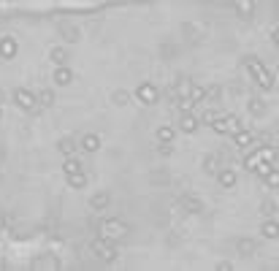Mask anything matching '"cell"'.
Listing matches in <instances>:
<instances>
[{
  "label": "cell",
  "instance_id": "1",
  "mask_svg": "<svg viewBox=\"0 0 279 271\" xmlns=\"http://www.w3.org/2000/svg\"><path fill=\"white\" fill-rule=\"evenodd\" d=\"M127 236V225L122 220H103L100 222V239H106V242H117V239Z\"/></svg>",
  "mask_w": 279,
  "mask_h": 271
},
{
  "label": "cell",
  "instance_id": "2",
  "mask_svg": "<svg viewBox=\"0 0 279 271\" xmlns=\"http://www.w3.org/2000/svg\"><path fill=\"white\" fill-rule=\"evenodd\" d=\"M90 250L98 255L100 260H114V258H117V250L106 242V239H95V242L90 244Z\"/></svg>",
  "mask_w": 279,
  "mask_h": 271
},
{
  "label": "cell",
  "instance_id": "3",
  "mask_svg": "<svg viewBox=\"0 0 279 271\" xmlns=\"http://www.w3.org/2000/svg\"><path fill=\"white\" fill-rule=\"evenodd\" d=\"M14 100H17V106H22V109H25V111H33L36 109V95H30L27 90H17V92H14Z\"/></svg>",
  "mask_w": 279,
  "mask_h": 271
},
{
  "label": "cell",
  "instance_id": "4",
  "mask_svg": "<svg viewBox=\"0 0 279 271\" xmlns=\"http://www.w3.org/2000/svg\"><path fill=\"white\" fill-rule=\"evenodd\" d=\"M138 98L144 100V103H155L157 100V90H155L152 84H141L138 87Z\"/></svg>",
  "mask_w": 279,
  "mask_h": 271
},
{
  "label": "cell",
  "instance_id": "5",
  "mask_svg": "<svg viewBox=\"0 0 279 271\" xmlns=\"http://www.w3.org/2000/svg\"><path fill=\"white\" fill-rule=\"evenodd\" d=\"M82 147L87 149V152H95V149L100 147V139H98V136H84V139H82Z\"/></svg>",
  "mask_w": 279,
  "mask_h": 271
},
{
  "label": "cell",
  "instance_id": "6",
  "mask_svg": "<svg viewBox=\"0 0 279 271\" xmlns=\"http://www.w3.org/2000/svg\"><path fill=\"white\" fill-rule=\"evenodd\" d=\"M182 204H185V209H190V212H193V214L203 212V204L198 201V198H182Z\"/></svg>",
  "mask_w": 279,
  "mask_h": 271
},
{
  "label": "cell",
  "instance_id": "7",
  "mask_svg": "<svg viewBox=\"0 0 279 271\" xmlns=\"http://www.w3.org/2000/svg\"><path fill=\"white\" fill-rule=\"evenodd\" d=\"M62 171H65V177H74V174H82L84 168L82 165H79V160H74V157H71V160L62 165Z\"/></svg>",
  "mask_w": 279,
  "mask_h": 271
},
{
  "label": "cell",
  "instance_id": "8",
  "mask_svg": "<svg viewBox=\"0 0 279 271\" xmlns=\"http://www.w3.org/2000/svg\"><path fill=\"white\" fill-rule=\"evenodd\" d=\"M182 130H185V133H195L198 130V119L195 117H185V119H182Z\"/></svg>",
  "mask_w": 279,
  "mask_h": 271
},
{
  "label": "cell",
  "instance_id": "9",
  "mask_svg": "<svg viewBox=\"0 0 279 271\" xmlns=\"http://www.w3.org/2000/svg\"><path fill=\"white\" fill-rule=\"evenodd\" d=\"M60 152H62V155H68V157H74V152H76V144H74L71 139L60 141Z\"/></svg>",
  "mask_w": 279,
  "mask_h": 271
},
{
  "label": "cell",
  "instance_id": "10",
  "mask_svg": "<svg viewBox=\"0 0 279 271\" xmlns=\"http://www.w3.org/2000/svg\"><path fill=\"white\" fill-rule=\"evenodd\" d=\"M106 206H109V195L106 193H98L92 198V209H106Z\"/></svg>",
  "mask_w": 279,
  "mask_h": 271
},
{
  "label": "cell",
  "instance_id": "11",
  "mask_svg": "<svg viewBox=\"0 0 279 271\" xmlns=\"http://www.w3.org/2000/svg\"><path fill=\"white\" fill-rule=\"evenodd\" d=\"M38 103H41V106H52V103H54V95L49 92V90H41V92H38V98H36Z\"/></svg>",
  "mask_w": 279,
  "mask_h": 271
},
{
  "label": "cell",
  "instance_id": "12",
  "mask_svg": "<svg viewBox=\"0 0 279 271\" xmlns=\"http://www.w3.org/2000/svg\"><path fill=\"white\" fill-rule=\"evenodd\" d=\"M54 82H57V84H68L71 82V71L68 68H60L57 74H54Z\"/></svg>",
  "mask_w": 279,
  "mask_h": 271
},
{
  "label": "cell",
  "instance_id": "13",
  "mask_svg": "<svg viewBox=\"0 0 279 271\" xmlns=\"http://www.w3.org/2000/svg\"><path fill=\"white\" fill-rule=\"evenodd\" d=\"M220 182H222L225 187L236 185V174H233V171H222V174H220Z\"/></svg>",
  "mask_w": 279,
  "mask_h": 271
},
{
  "label": "cell",
  "instance_id": "14",
  "mask_svg": "<svg viewBox=\"0 0 279 271\" xmlns=\"http://www.w3.org/2000/svg\"><path fill=\"white\" fill-rule=\"evenodd\" d=\"M0 52H3V57H11V54H14V41H11V38H6V41L0 44Z\"/></svg>",
  "mask_w": 279,
  "mask_h": 271
},
{
  "label": "cell",
  "instance_id": "15",
  "mask_svg": "<svg viewBox=\"0 0 279 271\" xmlns=\"http://www.w3.org/2000/svg\"><path fill=\"white\" fill-rule=\"evenodd\" d=\"M157 139L160 141H173V130L171 127H160V130H157Z\"/></svg>",
  "mask_w": 279,
  "mask_h": 271
},
{
  "label": "cell",
  "instance_id": "16",
  "mask_svg": "<svg viewBox=\"0 0 279 271\" xmlns=\"http://www.w3.org/2000/svg\"><path fill=\"white\" fill-rule=\"evenodd\" d=\"M263 233H266L268 239H274L276 236V222H266V225H263Z\"/></svg>",
  "mask_w": 279,
  "mask_h": 271
},
{
  "label": "cell",
  "instance_id": "17",
  "mask_svg": "<svg viewBox=\"0 0 279 271\" xmlns=\"http://www.w3.org/2000/svg\"><path fill=\"white\" fill-rule=\"evenodd\" d=\"M250 111H252V114H263V111H266V106H263V100H252V103H250Z\"/></svg>",
  "mask_w": 279,
  "mask_h": 271
},
{
  "label": "cell",
  "instance_id": "18",
  "mask_svg": "<svg viewBox=\"0 0 279 271\" xmlns=\"http://www.w3.org/2000/svg\"><path fill=\"white\" fill-rule=\"evenodd\" d=\"M217 117H220V111L209 109V111H206V114H203V122H214V119H217Z\"/></svg>",
  "mask_w": 279,
  "mask_h": 271
},
{
  "label": "cell",
  "instance_id": "19",
  "mask_svg": "<svg viewBox=\"0 0 279 271\" xmlns=\"http://www.w3.org/2000/svg\"><path fill=\"white\" fill-rule=\"evenodd\" d=\"M52 57H54V62H65V52H62V49H52Z\"/></svg>",
  "mask_w": 279,
  "mask_h": 271
},
{
  "label": "cell",
  "instance_id": "20",
  "mask_svg": "<svg viewBox=\"0 0 279 271\" xmlns=\"http://www.w3.org/2000/svg\"><path fill=\"white\" fill-rule=\"evenodd\" d=\"M0 228H3V214H0Z\"/></svg>",
  "mask_w": 279,
  "mask_h": 271
}]
</instances>
